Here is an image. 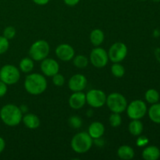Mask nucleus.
Here are the masks:
<instances>
[{"label": "nucleus", "instance_id": "nucleus-21", "mask_svg": "<svg viewBox=\"0 0 160 160\" xmlns=\"http://www.w3.org/2000/svg\"><path fill=\"white\" fill-rule=\"evenodd\" d=\"M130 133L134 136H140L143 131V124L139 120H132L128 127Z\"/></svg>", "mask_w": 160, "mask_h": 160}, {"label": "nucleus", "instance_id": "nucleus-18", "mask_svg": "<svg viewBox=\"0 0 160 160\" xmlns=\"http://www.w3.org/2000/svg\"><path fill=\"white\" fill-rule=\"evenodd\" d=\"M117 155L121 159L130 160L134 156V151L129 145H121L117 150Z\"/></svg>", "mask_w": 160, "mask_h": 160}, {"label": "nucleus", "instance_id": "nucleus-31", "mask_svg": "<svg viewBox=\"0 0 160 160\" xmlns=\"http://www.w3.org/2000/svg\"><path fill=\"white\" fill-rule=\"evenodd\" d=\"M148 143V139L145 136H140L137 140V145L139 147H144Z\"/></svg>", "mask_w": 160, "mask_h": 160}, {"label": "nucleus", "instance_id": "nucleus-15", "mask_svg": "<svg viewBox=\"0 0 160 160\" xmlns=\"http://www.w3.org/2000/svg\"><path fill=\"white\" fill-rule=\"evenodd\" d=\"M104 133L105 127L100 122H93L88 128V134L92 138V139L102 138Z\"/></svg>", "mask_w": 160, "mask_h": 160}, {"label": "nucleus", "instance_id": "nucleus-9", "mask_svg": "<svg viewBox=\"0 0 160 160\" xmlns=\"http://www.w3.org/2000/svg\"><path fill=\"white\" fill-rule=\"evenodd\" d=\"M106 95L104 92L99 89H92L86 95V102L93 108H100L106 102Z\"/></svg>", "mask_w": 160, "mask_h": 160}, {"label": "nucleus", "instance_id": "nucleus-20", "mask_svg": "<svg viewBox=\"0 0 160 160\" xmlns=\"http://www.w3.org/2000/svg\"><path fill=\"white\" fill-rule=\"evenodd\" d=\"M148 117L152 121L160 124V103H154L149 108Z\"/></svg>", "mask_w": 160, "mask_h": 160}, {"label": "nucleus", "instance_id": "nucleus-25", "mask_svg": "<svg viewBox=\"0 0 160 160\" xmlns=\"http://www.w3.org/2000/svg\"><path fill=\"white\" fill-rule=\"evenodd\" d=\"M111 72L116 78H122L125 73V69L120 62H114L111 67Z\"/></svg>", "mask_w": 160, "mask_h": 160}, {"label": "nucleus", "instance_id": "nucleus-2", "mask_svg": "<svg viewBox=\"0 0 160 160\" xmlns=\"http://www.w3.org/2000/svg\"><path fill=\"white\" fill-rule=\"evenodd\" d=\"M24 88L31 95H41L46 90L47 81L42 74L37 73H31L25 78Z\"/></svg>", "mask_w": 160, "mask_h": 160}, {"label": "nucleus", "instance_id": "nucleus-33", "mask_svg": "<svg viewBox=\"0 0 160 160\" xmlns=\"http://www.w3.org/2000/svg\"><path fill=\"white\" fill-rule=\"evenodd\" d=\"M81 0H63V2H65L66 5L69 6H76L77 4L79 3V2Z\"/></svg>", "mask_w": 160, "mask_h": 160}, {"label": "nucleus", "instance_id": "nucleus-17", "mask_svg": "<svg viewBox=\"0 0 160 160\" xmlns=\"http://www.w3.org/2000/svg\"><path fill=\"white\" fill-rule=\"evenodd\" d=\"M142 157L145 160H156L160 157V150L156 146H148L142 152Z\"/></svg>", "mask_w": 160, "mask_h": 160}, {"label": "nucleus", "instance_id": "nucleus-14", "mask_svg": "<svg viewBox=\"0 0 160 160\" xmlns=\"http://www.w3.org/2000/svg\"><path fill=\"white\" fill-rule=\"evenodd\" d=\"M86 95L81 92H75L69 98L70 106L73 109H80L85 105Z\"/></svg>", "mask_w": 160, "mask_h": 160}, {"label": "nucleus", "instance_id": "nucleus-34", "mask_svg": "<svg viewBox=\"0 0 160 160\" xmlns=\"http://www.w3.org/2000/svg\"><path fill=\"white\" fill-rule=\"evenodd\" d=\"M32 1L35 4L39 5V6H45V5L48 4L50 0H32Z\"/></svg>", "mask_w": 160, "mask_h": 160}, {"label": "nucleus", "instance_id": "nucleus-23", "mask_svg": "<svg viewBox=\"0 0 160 160\" xmlns=\"http://www.w3.org/2000/svg\"><path fill=\"white\" fill-rule=\"evenodd\" d=\"M145 99L150 104H154L158 102L159 100V94L156 89H148L145 92Z\"/></svg>", "mask_w": 160, "mask_h": 160}, {"label": "nucleus", "instance_id": "nucleus-7", "mask_svg": "<svg viewBox=\"0 0 160 160\" xmlns=\"http://www.w3.org/2000/svg\"><path fill=\"white\" fill-rule=\"evenodd\" d=\"M127 113L131 120H140L147 112L146 104L142 100H134L127 106Z\"/></svg>", "mask_w": 160, "mask_h": 160}, {"label": "nucleus", "instance_id": "nucleus-12", "mask_svg": "<svg viewBox=\"0 0 160 160\" xmlns=\"http://www.w3.org/2000/svg\"><path fill=\"white\" fill-rule=\"evenodd\" d=\"M56 54L60 60L63 62L70 61L73 59L75 51L71 45L68 44H61L58 45L56 49Z\"/></svg>", "mask_w": 160, "mask_h": 160}, {"label": "nucleus", "instance_id": "nucleus-6", "mask_svg": "<svg viewBox=\"0 0 160 160\" xmlns=\"http://www.w3.org/2000/svg\"><path fill=\"white\" fill-rule=\"evenodd\" d=\"M20 78V73L17 67L11 64L3 66L0 70V80L6 84L11 85L18 82Z\"/></svg>", "mask_w": 160, "mask_h": 160}, {"label": "nucleus", "instance_id": "nucleus-39", "mask_svg": "<svg viewBox=\"0 0 160 160\" xmlns=\"http://www.w3.org/2000/svg\"><path fill=\"white\" fill-rule=\"evenodd\" d=\"M154 2H159L160 0H153Z\"/></svg>", "mask_w": 160, "mask_h": 160}, {"label": "nucleus", "instance_id": "nucleus-11", "mask_svg": "<svg viewBox=\"0 0 160 160\" xmlns=\"http://www.w3.org/2000/svg\"><path fill=\"white\" fill-rule=\"evenodd\" d=\"M41 70L45 76L53 77L55 74L59 73V63L55 59L45 58L41 63Z\"/></svg>", "mask_w": 160, "mask_h": 160}, {"label": "nucleus", "instance_id": "nucleus-8", "mask_svg": "<svg viewBox=\"0 0 160 160\" xmlns=\"http://www.w3.org/2000/svg\"><path fill=\"white\" fill-rule=\"evenodd\" d=\"M128 54V48L122 42H116L109 48L108 52L109 59L112 62H120L126 58Z\"/></svg>", "mask_w": 160, "mask_h": 160}, {"label": "nucleus", "instance_id": "nucleus-22", "mask_svg": "<svg viewBox=\"0 0 160 160\" xmlns=\"http://www.w3.org/2000/svg\"><path fill=\"white\" fill-rule=\"evenodd\" d=\"M34 68V61L31 58H23L20 62V69L25 73H30Z\"/></svg>", "mask_w": 160, "mask_h": 160}, {"label": "nucleus", "instance_id": "nucleus-40", "mask_svg": "<svg viewBox=\"0 0 160 160\" xmlns=\"http://www.w3.org/2000/svg\"><path fill=\"white\" fill-rule=\"evenodd\" d=\"M140 1H147V0H140Z\"/></svg>", "mask_w": 160, "mask_h": 160}, {"label": "nucleus", "instance_id": "nucleus-1", "mask_svg": "<svg viewBox=\"0 0 160 160\" xmlns=\"http://www.w3.org/2000/svg\"><path fill=\"white\" fill-rule=\"evenodd\" d=\"M0 118L7 126L15 127L22 121L23 112L16 105L6 104L0 110Z\"/></svg>", "mask_w": 160, "mask_h": 160}, {"label": "nucleus", "instance_id": "nucleus-24", "mask_svg": "<svg viewBox=\"0 0 160 160\" xmlns=\"http://www.w3.org/2000/svg\"><path fill=\"white\" fill-rule=\"evenodd\" d=\"M88 64V59L83 55H78L73 58V65L79 69H84L87 67Z\"/></svg>", "mask_w": 160, "mask_h": 160}, {"label": "nucleus", "instance_id": "nucleus-32", "mask_svg": "<svg viewBox=\"0 0 160 160\" xmlns=\"http://www.w3.org/2000/svg\"><path fill=\"white\" fill-rule=\"evenodd\" d=\"M7 92V84L0 80V98L4 96Z\"/></svg>", "mask_w": 160, "mask_h": 160}, {"label": "nucleus", "instance_id": "nucleus-37", "mask_svg": "<svg viewBox=\"0 0 160 160\" xmlns=\"http://www.w3.org/2000/svg\"><path fill=\"white\" fill-rule=\"evenodd\" d=\"M20 109L22 111V112H26L28 111V106H25V105H23V106H20Z\"/></svg>", "mask_w": 160, "mask_h": 160}, {"label": "nucleus", "instance_id": "nucleus-27", "mask_svg": "<svg viewBox=\"0 0 160 160\" xmlns=\"http://www.w3.org/2000/svg\"><path fill=\"white\" fill-rule=\"evenodd\" d=\"M68 122L70 126L72 128H74V129H78V128H81V126H82V120L78 116L70 117Z\"/></svg>", "mask_w": 160, "mask_h": 160}, {"label": "nucleus", "instance_id": "nucleus-5", "mask_svg": "<svg viewBox=\"0 0 160 160\" xmlns=\"http://www.w3.org/2000/svg\"><path fill=\"white\" fill-rule=\"evenodd\" d=\"M50 51L48 42L45 40H38L32 44L30 48L29 55L34 61H42L47 58Z\"/></svg>", "mask_w": 160, "mask_h": 160}, {"label": "nucleus", "instance_id": "nucleus-36", "mask_svg": "<svg viewBox=\"0 0 160 160\" xmlns=\"http://www.w3.org/2000/svg\"><path fill=\"white\" fill-rule=\"evenodd\" d=\"M155 56H156L157 60L160 62V48H156V51H155Z\"/></svg>", "mask_w": 160, "mask_h": 160}, {"label": "nucleus", "instance_id": "nucleus-4", "mask_svg": "<svg viewBox=\"0 0 160 160\" xmlns=\"http://www.w3.org/2000/svg\"><path fill=\"white\" fill-rule=\"evenodd\" d=\"M106 103L109 109L112 112L121 113L126 110L128 106V102L123 95L117 92H113L106 97Z\"/></svg>", "mask_w": 160, "mask_h": 160}, {"label": "nucleus", "instance_id": "nucleus-26", "mask_svg": "<svg viewBox=\"0 0 160 160\" xmlns=\"http://www.w3.org/2000/svg\"><path fill=\"white\" fill-rule=\"evenodd\" d=\"M109 123L113 128H117L120 126L122 123V117L120 115V113H117V112H112V115H110L109 119Z\"/></svg>", "mask_w": 160, "mask_h": 160}, {"label": "nucleus", "instance_id": "nucleus-30", "mask_svg": "<svg viewBox=\"0 0 160 160\" xmlns=\"http://www.w3.org/2000/svg\"><path fill=\"white\" fill-rule=\"evenodd\" d=\"M52 82L57 87H61L65 83V78H64V77L62 74L56 73V74H55L52 77Z\"/></svg>", "mask_w": 160, "mask_h": 160}, {"label": "nucleus", "instance_id": "nucleus-38", "mask_svg": "<svg viewBox=\"0 0 160 160\" xmlns=\"http://www.w3.org/2000/svg\"><path fill=\"white\" fill-rule=\"evenodd\" d=\"M159 34H160V32H159V31H158V30H156V31H155L154 35L156 36V37H159Z\"/></svg>", "mask_w": 160, "mask_h": 160}, {"label": "nucleus", "instance_id": "nucleus-35", "mask_svg": "<svg viewBox=\"0 0 160 160\" xmlns=\"http://www.w3.org/2000/svg\"><path fill=\"white\" fill-rule=\"evenodd\" d=\"M5 147H6V142L5 140L2 137H0V153H2L3 152V150L5 149Z\"/></svg>", "mask_w": 160, "mask_h": 160}, {"label": "nucleus", "instance_id": "nucleus-10", "mask_svg": "<svg viewBox=\"0 0 160 160\" xmlns=\"http://www.w3.org/2000/svg\"><path fill=\"white\" fill-rule=\"evenodd\" d=\"M90 61L92 65L96 68H103L109 61L108 52L102 48H95L90 54Z\"/></svg>", "mask_w": 160, "mask_h": 160}, {"label": "nucleus", "instance_id": "nucleus-16", "mask_svg": "<svg viewBox=\"0 0 160 160\" xmlns=\"http://www.w3.org/2000/svg\"><path fill=\"white\" fill-rule=\"evenodd\" d=\"M23 123L25 126L29 129H36L40 126V120H39L38 117L35 114L33 113H28L23 116L22 118Z\"/></svg>", "mask_w": 160, "mask_h": 160}, {"label": "nucleus", "instance_id": "nucleus-28", "mask_svg": "<svg viewBox=\"0 0 160 160\" xmlns=\"http://www.w3.org/2000/svg\"><path fill=\"white\" fill-rule=\"evenodd\" d=\"M9 40L4 36H0V55L6 52L9 48Z\"/></svg>", "mask_w": 160, "mask_h": 160}, {"label": "nucleus", "instance_id": "nucleus-29", "mask_svg": "<svg viewBox=\"0 0 160 160\" xmlns=\"http://www.w3.org/2000/svg\"><path fill=\"white\" fill-rule=\"evenodd\" d=\"M16 35V29L12 26H9L7 28H5L4 31H3V36L8 40L9 39L13 38L14 36Z\"/></svg>", "mask_w": 160, "mask_h": 160}, {"label": "nucleus", "instance_id": "nucleus-13", "mask_svg": "<svg viewBox=\"0 0 160 160\" xmlns=\"http://www.w3.org/2000/svg\"><path fill=\"white\" fill-rule=\"evenodd\" d=\"M88 84L87 78L82 74H75L70 78L68 82L69 88L72 92H82Z\"/></svg>", "mask_w": 160, "mask_h": 160}, {"label": "nucleus", "instance_id": "nucleus-19", "mask_svg": "<svg viewBox=\"0 0 160 160\" xmlns=\"http://www.w3.org/2000/svg\"><path fill=\"white\" fill-rule=\"evenodd\" d=\"M105 38L104 33L100 29H95L90 34V41L95 46H99L103 42Z\"/></svg>", "mask_w": 160, "mask_h": 160}, {"label": "nucleus", "instance_id": "nucleus-3", "mask_svg": "<svg viewBox=\"0 0 160 160\" xmlns=\"http://www.w3.org/2000/svg\"><path fill=\"white\" fill-rule=\"evenodd\" d=\"M93 140L86 132H80L75 134L71 140V148L75 152L82 154L87 152L92 148Z\"/></svg>", "mask_w": 160, "mask_h": 160}]
</instances>
